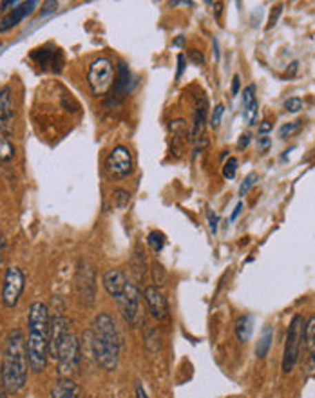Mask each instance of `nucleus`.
I'll return each mask as SVG.
<instances>
[{"mask_svg": "<svg viewBox=\"0 0 315 398\" xmlns=\"http://www.w3.org/2000/svg\"><path fill=\"white\" fill-rule=\"evenodd\" d=\"M147 243H149V247L152 248L154 252H161V250H163V247H165V235H163L161 232H158V230H154V232L149 233Z\"/></svg>", "mask_w": 315, "mask_h": 398, "instance_id": "obj_26", "label": "nucleus"}, {"mask_svg": "<svg viewBox=\"0 0 315 398\" xmlns=\"http://www.w3.org/2000/svg\"><path fill=\"white\" fill-rule=\"evenodd\" d=\"M189 59L192 60V62L196 63V65H203L205 63V56L199 51H196V49H192V51H189Z\"/></svg>", "mask_w": 315, "mask_h": 398, "instance_id": "obj_34", "label": "nucleus"}, {"mask_svg": "<svg viewBox=\"0 0 315 398\" xmlns=\"http://www.w3.org/2000/svg\"><path fill=\"white\" fill-rule=\"evenodd\" d=\"M37 6H39V2H34V0H30V2H20L19 8H13V11H11L10 15L0 20V33L11 30L13 25L20 24L26 17L33 13V10Z\"/></svg>", "mask_w": 315, "mask_h": 398, "instance_id": "obj_16", "label": "nucleus"}, {"mask_svg": "<svg viewBox=\"0 0 315 398\" xmlns=\"http://www.w3.org/2000/svg\"><path fill=\"white\" fill-rule=\"evenodd\" d=\"M257 180H259V178H257L256 172H250V174L245 178V181L241 183V187H239V196H241V198H245V196L248 194V190L252 189L254 185L257 183Z\"/></svg>", "mask_w": 315, "mask_h": 398, "instance_id": "obj_27", "label": "nucleus"}, {"mask_svg": "<svg viewBox=\"0 0 315 398\" xmlns=\"http://www.w3.org/2000/svg\"><path fill=\"white\" fill-rule=\"evenodd\" d=\"M28 359L33 373H42L49 357V310L44 302H33L28 313Z\"/></svg>", "mask_w": 315, "mask_h": 398, "instance_id": "obj_2", "label": "nucleus"}, {"mask_svg": "<svg viewBox=\"0 0 315 398\" xmlns=\"http://www.w3.org/2000/svg\"><path fill=\"white\" fill-rule=\"evenodd\" d=\"M143 297H145L150 315L158 319V321H167L169 319V302H167L165 295L158 288L147 286L143 290Z\"/></svg>", "mask_w": 315, "mask_h": 398, "instance_id": "obj_12", "label": "nucleus"}, {"mask_svg": "<svg viewBox=\"0 0 315 398\" xmlns=\"http://www.w3.org/2000/svg\"><path fill=\"white\" fill-rule=\"evenodd\" d=\"M54 360L59 362V371L63 379L68 375L74 373L78 369V362H80V344L74 333H68V337L62 340V344L59 346Z\"/></svg>", "mask_w": 315, "mask_h": 398, "instance_id": "obj_7", "label": "nucleus"}, {"mask_svg": "<svg viewBox=\"0 0 315 398\" xmlns=\"http://www.w3.org/2000/svg\"><path fill=\"white\" fill-rule=\"evenodd\" d=\"M248 143H250V134H243L238 141V149H245V147H248Z\"/></svg>", "mask_w": 315, "mask_h": 398, "instance_id": "obj_40", "label": "nucleus"}, {"mask_svg": "<svg viewBox=\"0 0 315 398\" xmlns=\"http://www.w3.org/2000/svg\"><path fill=\"white\" fill-rule=\"evenodd\" d=\"M134 161H132L131 151L123 145L114 147L105 160V172L111 180H123L132 174Z\"/></svg>", "mask_w": 315, "mask_h": 398, "instance_id": "obj_8", "label": "nucleus"}, {"mask_svg": "<svg viewBox=\"0 0 315 398\" xmlns=\"http://www.w3.org/2000/svg\"><path fill=\"white\" fill-rule=\"evenodd\" d=\"M241 210H243V205L238 203V207H236V210H234V214L230 216V221H232V223L236 221V219H238V216L241 214Z\"/></svg>", "mask_w": 315, "mask_h": 398, "instance_id": "obj_42", "label": "nucleus"}, {"mask_svg": "<svg viewBox=\"0 0 315 398\" xmlns=\"http://www.w3.org/2000/svg\"><path fill=\"white\" fill-rule=\"evenodd\" d=\"M238 160L236 158H230L223 165V178L225 180H234L236 178V172H238Z\"/></svg>", "mask_w": 315, "mask_h": 398, "instance_id": "obj_28", "label": "nucleus"}, {"mask_svg": "<svg viewBox=\"0 0 315 398\" xmlns=\"http://www.w3.org/2000/svg\"><path fill=\"white\" fill-rule=\"evenodd\" d=\"M31 59L39 63L42 69H51V71H57V73L62 69L63 63L60 49H51V51H49L48 48H40L37 49V51H33Z\"/></svg>", "mask_w": 315, "mask_h": 398, "instance_id": "obj_15", "label": "nucleus"}, {"mask_svg": "<svg viewBox=\"0 0 315 398\" xmlns=\"http://www.w3.org/2000/svg\"><path fill=\"white\" fill-rule=\"evenodd\" d=\"M223 112H225L223 105H218V107H216V111L212 112V120H210V125H212L214 129L221 125V118H223Z\"/></svg>", "mask_w": 315, "mask_h": 398, "instance_id": "obj_32", "label": "nucleus"}, {"mask_svg": "<svg viewBox=\"0 0 315 398\" xmlns=\"http://www.w3.org/2000/svg\"><path fill=\"white\" fill-rule=\"evenodd\" d=\"M219 218L214 212H209V227H210V232H212V235H216L219 230Z\"/></svg>", "mask_w": 315, "mask_h": 398, "instance_id": "obj_33", "label": "nucleus"}, {"mask_svg": "<svg viewBox=\"0 0 315 398\" xmlns=\"http://www.w3.org/2000/svg\"><path fill=\"white\" fill-rule=\"evenodd\" d=\"M303 340H305V319L296 315L292 319L290 326H288V333H286L285 355H283V371L285 373H290L292 369L296 368Z\"/></svg>", "mask_w": 315, "mask_h": 398, "instance_id": "obj_6", "label": "nucleus"}, {"mask_svg": "<svg viewBox=\"0 0 315 398\" xmlns=\"http://www.w3.org/2000/svg\"><path fill=\"white\" fill-rule=\"evenodd\" d=\"M102 281L107 293H109L112 299H118V297L121 295V291L125 290L129 279H127V275L121 272L120 268H111V270H107V272L103 273Z\"/></svg>", "mask_w": 315, "mask_h": 398, "instance_id": "obj_14", "label": "nucleus"}, {"mask_svg": "<svg viewBox=\"0 0 315 398\" xmlns=\"http://www.w3.org/2000/svg\"><path fill=\"white\" fill-rule=\"evenodd\" d=\"M15 158V145L10 136L0 129V161H11Z\"/></svg>", "mask_w": 315, "mask_h": 398, "instance_id": "obj_23", "label": "nucleus"}, {"mask_svg": "<svg viewBox=\"0 0 315 398\" xmlns=\"http://www.w3.org/2000/svg\"><path fill=\"white\" fill-rule=\"evenodd\" d=\"M28 346L22 330H11L6 337L2 364H0V382L8 393H19L28 382Z\"/></svg>", "mask_w": 315, "mask_h": 398, "instance_id": "obj_1", "label": "nucleus"}, {"mask_svg": "<svg viewBox=\"0 0 315 398\" xmlns=\"http://www.w3.org/2000/svg\"><path fill=\"white\" fill-rule=\"evenodd\" d=\"M136 85V78L132 74V71L129 69V65L121 62L118 65V74H116V82H114V87H112V96L116 102L123 100L125 96H129L132 92Z\"/></svg>", "mask_w": 315, "mask_h": 398, "instance_id": "obj_13", "label": "nucleus"}, {"mask_svg": "<svg viewBox=\"0 0 315 398\" xmlns=\"http://www.w3.org/2000/svg\"><path fill=\"white\" fill-rule=\"evenodd\" d=\"M305 342L310 351V364L315 366V317L305 324Z\"/></svg>", "mask_w": 315, "mask_h": 398, "instance_id": "obj_22", "label": "nucleus"}, {"mask_svg": "<svg viewBox=\"0 0 315 398\" xmlns=\"http://www.w3.org/2000/svg\"><path fill=\"white\" fill-rule=\"evenodd\" d=\"M0 398H6V389L2 384H0Z\"/></svg>", "mask_w": 315, "mask_h": 398, "instance_id": "obj_43", "label": "nucleus"}, {"mask_svg": "<svg viewBox=\"0 0 315 398\" xmlns=\"http://www.w3.org/2000/svg\"><path fill=\"white\" fill-rule=\"evenodd\" d=\"M254 333V317L252 315H241L236 321V335H238L239 342H248L252 339Z\"/></svg>", "mask_w": 315, "mask_h": 398, "instance_id": "obj_20", "label": "nucleus"}, {"mask_svg": "<svg viewBox=\"0 0 315 398\" xmlns=\"http://www.w3.org/2000/svg\"><path fill=\"white\" fill-rule=\"evenodd\" d=\"M239 87H241V78H239V74H236L232 80V96L239 94Z\"/></svg>", "mask_w": 315, "mask_h": 398, "instance_id": "obj_37", "label": "nucleus"}, {"mask_svg": "<svg viewBox=\"0 0 315 398\" xmlns=\"http://www.w3.org/2000/svg\"><path fill=\"white\" fill-rule=\"evenodd\" d=\"M243 118H245V123L247 125H254L257 118V111H259V103H257L256 98V87L254 85H248L245 89V94H243Z\"/></svg>", "mask_w": 315, "mask_h": 398, "instance_id": "obj_17", "label": "nucleus"}, {"mask_svg": "<svg viewBox=\"0 0 315 398\" xmlns=\"http://www.w3.org/2000/svg\"><path fill=\"white\" fill-rule=\"evenodd\" d=\"M272 131V123L268 122V120H265V122H261V125H259V134H267V132Z\"/></svg>", "mask_w": 315, "mask_h": 398, "instance_id": "obj_41", "label": "nucleus"}, {"mask_svg": "<svg viewBox=\"0 0 315 398\" xmlns=\"http://www.w3.org/2000/svg\"><path fill=\"white\" fill-rule=\"evenodd\" d=\"M170 131H172V134H176V136H183V134H187V123H185L183 120L170 122Z\"/></svg>", "mask_w": 315, "mask_h": 398, "instance_id": "obj_30", "label": "nucleus"}, {"mask_svg": "<svg viewBox=\"0 0 315 398\" xmlns=\"http://www.w3.org/2000/svg\"><path fill=\"white\" fill-rule=\"evenodd\" d=\"M120 331L109 313L96 315L91 328V350L98 366L105 371H114L120 362Z\"/></svg>", "mask_w": 315, "mask_h": 398, "instance_id": "obj_3", "label": "nucleus"}, {"mask_svg": "<svg viewBox=\"0 0 315 398\" xmlns=\"http://www.w3.org/2000/svg\"><path fill=\"white\" fill-rule=\"evenodd\" d=\"M303 105H305V103H303L301 98H288L285 102V109L288 112H299L301 109H303Z\"/></svg>", "mask_w": 315, "mask_h": 398, "instance_id": "obj_29", "label": "nucleus"}, {"mask_svg": "<svg viewBox=\"0 0 315 398\" xmlns=\"http://www.w3.org/2000/svg\"><path fill=\"white\" fill-rule=\"evenodd\" d=\"M114 82H116L114 65H112V62L109 59L102 56V59H96L89 65L88 83L94 96H107L109 92H112Z\"/></svg>", "mask_w": 315, "mask_h": 398, "instance_id": "obj_4", "label": "nucleus"}, {"mask_svg": "<svg viewBox=\"0 0 315 398\" xmlns=\"http://www.w3.org/2000/svg\"><path fill=\"white\" fill-rule=\"evenodd\" d=\"M13 96H11V87L0 89V129L6 127L13 120Z\"/></svg>", "mask_w": 315, "mask_h": 398, "instance_id": "obj_18", "label": "nucleus"}, {"mask_svg": "<svg viewBox=\"0 0 315 398\" xmlns=\"http://www.w3.org/2000/svg\"><path fill=\"white\" fill-rule=\"evenodd\" d=\"M77 291L78 299L85 306H92L96 301V277L94 270L88 261H80L77 272Z\"/></svg>", "mask_w": 315, "mask_h": 398, "instance_id": "obj_10", "label": "nucleus"}, {"mask_svg": "<svg viewBox=\"0 0 315 398\" xmlns=\"http://www.w3.org/2000/svg\"><path fill=\"white\" fill-rule=\"evenodd\" d=\"M69 331V319L63 313H57V315H49V355L54 359L59 346L62 344V340L68 337Z\"/></svg>", "mask_w": 315, "mask_h": 398, "instance_id": "obj_11", "label": "nucleus"}, {"mask_svg": "<svg viewBox=\"0 0 315 398\" xmlns=\"http://www.w3.org/2000/svg\"><path fill=\"white\" fill-rule=\"evenodd\" d=\"M281 11H283V6H281V4L276 6V10L272 11V15H270V24H268V30H270L272 25H276V24H277V19H279V15H281Z\"/></svg>", "mask_w": 315, "mask_h": 398, "instance_id": "obj_35", "label": "nucleus"}, {"mask_svg": "<svg viewBox=\"0 0 315 398\" xmlns=\"http://www.w3.org/2000/svg\"><path fill=\"white\" fill-rule=\"evenodd\" d=\"M120 308V313L123 321L132 328H140L143 324V311H141V295L140 290L134 282H127L125 290L121 291V295L114 299Z\"/></svg>", "mask_w": 315, "mask_h": 398, "instance_id": "obj_5", "label": "nucleus"}, {"mask_svg": "<svg viewBox=\"0 0 315 398\" xmlns=\"http://www.w3.org/2000/svg\"><path fill=\"white\" fill-rule=\"evenodd\" d=\"M136 398H149V395H147L145 388H143L141 382H136Z\"/></svg>", "mask_w": 315, "mask_h": 398, "instance_id": "obj_36", "label": "nucleus"}, {"mask_svg": "<svg viewBox=\"0 0 315 398\" xmlns=\"http://www.w3.org/2000/svg\"><path fill=\"white\" fill-rule=\"evenodd\" d=\"M183 69H185V56L180 54V56H178V73H176V78H178V80H180L181 74H183Z\"/></svg>", "mask_w": 315, "mask_h": 398, "instance_id": "obj_38", "label": "nucleus"}, {"mask_svg": "<svg viewBox=\"0 0 315 398\" xmlns=\"http://www.w3.org/2000/svg\"><path fill=\"white\" fill-rule=\"evenodd\" d=\"M174 44H176V45H181V44H183V36H180V39L176 40Z\"/></svg>", "mask_w": 315, "mask_h": 398, "instance_id": "obj_44", "label": "nucleus"}, {"mask_svg": "<svg viewBox=\"0 0 315 398\" xmlns=\"http://www.w3.org/2000/svg\"><path fill=\"white\" fill-rule=\"evenodd\" d=\"M257 147H259V151H267L268 147H270V140H268V138H259V140H257Z\"/></svg>", "mask_w": 315, "mask_h": 398, "instance_id": "obj_39", "label": "nucleus"}, {"mask_svg": "<svg viewBox=\"0 0 315 398\" xmlns=\"http://www.w3.org/2000/svg\"><path fill=\"white\" fill-rule=\"evenodd\" d=\"M51 398H80V388L71 379H60L51 389Z\"/></svg>", "mask_w": 315, "mask_h": 398, "instance_id": "obj_19", "label": "nucleus"}, {"mask_svg": "<svg viewBox=\"0 0 315 398\" xmlns=\"http://www.w3.org/2000/svg\"><path fill=\"white\" fill-rule=\"evenodd\" d=\"M26 286V275L19 266H10L6 270L4 286H2V302L6 308H15L19 304Z\"/></svg>", "mask_w": 315, "mask_h": 398, "instance_id": "obj_9", "label": "nucleus"}, {"mask_svg": "<svg viewBox=\"0 0 315 398\" xmlns=\"http://www.w3.org/2000/svg\"><path fill=\"white\" fill-rule=\"evenodd\" d=\"M272 340H274V330H272V326H265V330H263L261 337H259V342L256 346V355L259 359L263 357H267L268 350H270Z\"/></svg>", "mask_w": 315, "mask_h": 398, "instance_id": "obj_21", "label": "nucleus"}, {"mask_svg": "<svg viewBox=\"0 0 315 398\" xmlns=\"http://www.w3.org/2000/svg\"><path fill=\"white\" fill-rule=\"evenodd\" d=\"M129 201H131V192H129V190L116 189L112 192V203H114V207H118V209H125Z\"/></svg>", "mask_w": 315, "mask_h": 398, "instance_id": "obj_25", "label": "nucleus"}, {"mask_svg": "<svg viewBox=\"0 0 315 398\" xmlns=\"http://www.w3.org/2000/svg\"><path fill=\"white\" fill-rule=\"evenodd\" d=\"M303 125L301 122H292V123H286V125H283L281 129H279V136L281 138H286V136H290L292 132H296L299 127Z\"/></svg>", "mask_w": 315, "mask_h": 398, "instance_id": "obj_31", "label": "nucleus"}, {"mask_svg": "<svg viewBox=\"0 0 315 398\" xmlns=\"http://www.w3.org/2000/svg\"><path fill=\"white\" fill-rule=\"evenodd\" d=\"M152 282L156 284V288L163 286V284L167 282L165 268L161 266V262H158V261L152 262Z\"/></svg>", "mask_w": 315, "mask_h": 398, "instance_id": "obj_24", "label": "nucleus"}]
</instances>
